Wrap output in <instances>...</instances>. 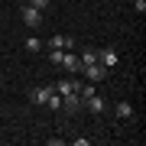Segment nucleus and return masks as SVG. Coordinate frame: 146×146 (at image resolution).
Segmentation results:
<instances>
[{"instance_id":"f257e3e1","label":"nucleus","mask_w":146,"mask_h":146,"mask_svg":"<svg viewBox=\"0 0 146 146\" xmlns=\"http://www.w3.org/2000/svg\"><path fill=\"white\" fill-rule=\"evenodd\" d=\"M20 20H23V26L39 29V26H42V10H36V7H29V3H23V7H20Z\"/></svg>"},{"instance_id":"f03ea898","label":"nucleus","mask_w":146,"mask_h":146,"mask_svg":"<svg viewBox=\"0 0 146 146\" xmlns=\"http://www.w3.org/2000/svg\"><path fill=\"white\" fill-rule=\"evenodd\" d=\"M81 75H84L88 81L98 84V81H104V78H107V68L101 65V62H91V65H81Z\"/></svg>"},{"instance_id":"7ed1b4c3","label":"nucleus","mask_w":146,"mask_h":146,"mask_svg":"<svg viewBox=\"0 0 146 146\" xmlns=\"http://www.w3.org/2000/svg\"><path fill=\"white\" fill-rule=\"evenodd\" d=\"M58 65H62L65 72H72V75H75V72H81V58L75 55L72 49H62V58H58Z\"/></svg>"},{"instance_id":"20e7f679","label":"nucleus","mask_w":146,"mask_h":146,"mask_svg":"<svg viewBox=\"0 0 146 146\" xmlns=\"http://www.w3.org/2000/svg\"><path fill=\"white\" fill-rule=\"evenodd\" d=\"M55 91V84H42V88H36V91H29V101L36 107H46V101H49V94Z\"/></svg>"},{"instance_id":"39448f33","label":"nucleus","mask_w":146,"mask_h":146,"mask_svg":"<svg viewBox=\"0 0 146 146\" xmlns=\"http://www.w3.org/2000/svg\"><path fill=\"white\" fill-rule=\"evenodd\" d=\"M98 62H101V65H104L107 72H110V68H117L120 55H117V49H98Z\"/></svg>"},{"instance_id":"423d86ee","label":"nucleus","mask_w":146,"mask_h":146,"mask_svg":"<svg viewBox=\"0 0 146 146\" xmlns=\"http://www.w3.org/2000/svg\"><path fill=\"white\" fill-rule=\"evenodd\" d=\"M84 107H88V110H91V114H104V110H107V101H104V98H101V94H98V91H94V94H91V98H88V101H84Z\"/></svg>"},{"instance_id":"0eeeda50","label":"nucleus","mask_w":146,"mask_h":146,"mask_svg":"<svg viewBox=\"0 0 146 146\" xmlns=\"http://www.w3.org/2000/svg\"><path fill=\"white\" fill-rule=\"evenodd\" d=\"M78 88H81V84L75 81V78H65V81H55V91L62 94V98H65V94H75Z\"/></svg>"},{"instance_id":"6e6552de","label":"nucleus","mask_w":146,"mask_h":146,"mask_svg":"<svg viewBox=\"0 0 146 146\" xmlns=\"http://www.w3.org/2000/svg\"><path fill=\"white\" fill-rule=\"evenodd\" d=\"M114 114L120 120H130L133 117V104H130V101H117V104H114Z\"/></svg>"},{"instance_id":"1a4fd4ad","label":"nucleus","mask_w":146,"mask_h":146,"mask_svg":"<svg viewBox=\"0 0 146 146\" xmlns=\"http://www.w3.org/2000/svg\"><path fill=\"white\" fill-rule=\"evenodd\" d=\"M46 107H49V110H62V94L52 91V94H49V101H46Z\"/></svg>"},{"instance_id":"9d476101","label":"nucleus","mask_w":146,"mask_h":146,"mask_svg":"<svg viewBox=\"0 0 146 146\" xmlns=\"http://www.w3.org/2000/svg\"><path fill=\"white\" fill-rule=\"evenodd\" d=\"M23 46H26V52H42V39H39V36H29Z\"/></svg>"},{"instance_id":"9b49d317","label":"nucleus","mask_w":146,"mask_h":146,"mask_svg":"<svg viewBox=\"0 0 146 146\" xmlns=\"http://www.w3.org/2000/svg\"><path fill=\"white\" fill-rule=\"evenodd\" d=\"M78 58H81V65H91V62H98V49H84V52H81Z\"/></svg>"},{"instance_id":"f8f14e48","label":"nucleus","mask_w":146,"mask_h":146,"mask_svg":"<svg viewBox=\"0 0 146 146\" xmlns=\"http://www.w3.org/2000/svg\"><path fill=\"white\" fill-rule=\"evenodd\" d=\"M49 3H52V0H29V7H36V10H46Z\"/></svg>"},{"instance_id":"ddd939ff","label":"nucleus","mask_w":146,"mask_h":146,"mask_svg":"<svg viewBox=\"0 0 146 146\" xmlns=\"http://www.w3.org/2000/svg\"><path fill=\"white\" fill-rule=\"evenodd\" d=\"M133 10L136 13H146V0H133Z\"/></svg>"},{"instance_id":"4468645a","label":"nucleus","mask_w":146,"mask_h":146,"mask_svg":"<svg viewBox=\"0 0 146 146\" xmlns=\"http://www.w3.org/2000/svg\"><path fill=\"white\" fill-rule=\"evenodd\" d=\"M0 88H3V75H0Z\"/></svg>"}]
</instances>
